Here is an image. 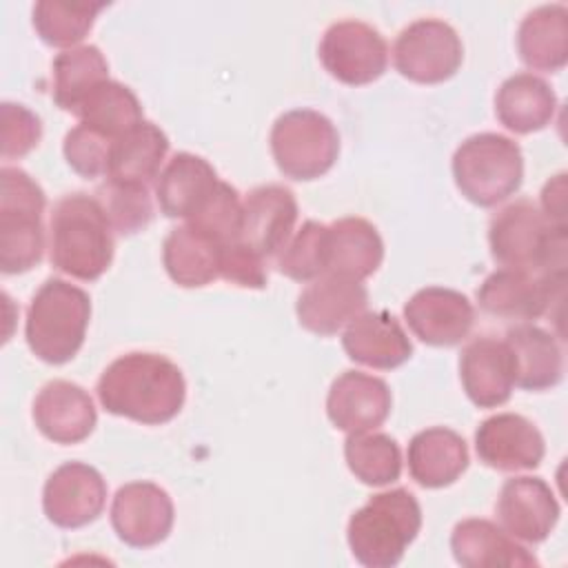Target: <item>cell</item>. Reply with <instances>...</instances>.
I'll use <instances>...</instances> for the list:
<instances>
[{"instance_id":"1","label":"cell","mask_w":568,"mask_h":568,"mask_svg":"<svg viewBox=\"0 0 568 568\" xmlns=\"http://www.w3.org/2000/svg\"><path fill=\"white\" fill-rule=\"evenodd\" d=\"M95 393L106 413L158 426L182 410L186 382L169 357L133 351L115 357L102 371Z\"/></svg>"},{"instance_id":"2","label":"cell","mask_w":568,"mask_h":568,"mask_svg":"<svg viewBox=\"0 0 568 568\" xmlns=\"http://www.w3.org/2000/svg\"><path fill=\"white\" fill-rule=\"evenodd\" d=\"M115 240L100 202L82 191L62 195L49 220V260L53 268L93 282L113 262Z\"/></svg>"},{"instance_id":"3","label":"cell","mask_w":568,"mask_h":568,"mask_svg":"<svg viewBox=\"0 0 568 568\" xmlns=\"http://www.w3.org/2000/svg\"><path fill=\"white\" fill-rule=\"evenodd\" d=\"M488 246L499 266L566 273V226L552 224L532 200H515L493 215Z\"/></svg>"},{"instance_id":"4","label":"cell","mask_w":568,"mask_h":568,"mask_svg":"<svg viewBox=\"0 0 568 568\" xmlns=\"http://www.w3.org/2000/svg\"><path fill=\"white\" fill-rule=\"evenodd\" d=\"M422 528V508L406 488L373 495L346 526L353 557L368 568L397 566Z\"/></svg>"},{"instance_id":"5","label":"cell","mask_w":568,"mask_h":568,"mask_svg":"<svg viewBox=\"0 0 568 568\" xmlns=\"http://www.w3.org/2000/svg\"><path fill=\"white\" fill-rule=\"evenodd\" d=\"M89 320V293L67 280L49 277L29 302L24 337L38 359L53 366L67 364L82 348Z\"/></svg>"},{"instance_id":"6","label":"cell","mask_w":568,"mask_h":568,"mask_svg":"<svg viewBox=\"0 0 568 568\" xmlns=\"http://www.w3.org/2000/svg\"><path fill=\"white\" fill-rule=\"evenodd\" d=\"M47 195L42 186L18 166L0 171V271L27 273L44 253L42 213Z\"/></svg>"},{"instance_id":"7","label":"cell","mask_w":568,"mask_h":568,"mask_svg":"<svg viewBox=\"0 0 568 568\" xmlns=\"http://www.w3.org/2000/svg\"><path fill=\"white\" fill-rule=\"evenodd\" d=\"M453 178L468 202L484 209L497 206L524 182L521 149L501 133L468 135L453 153Z\"/></svg>"},{"instance_id":"8","label":"cell","mask_w":568,"mask_h":568,"mask_svg":"<svg viewBox=\"0 0 568 568\" xmlns=\"http://www.w3.org/2000/svg\"><path fill=\"white\" fill-rule=\"evenodd\" d=\"M277 169L297 182L317 180L328 173L339 155V133L335 124L315 109H293L282 113L268 135Z\"/></svg>"},{"instance_id":"9","label":"cell","mask_w":568,"mask_h":568,"mask_svg":"<svg viewBox=\"0 0 568 568\" xmlns=\"http://www.w3.org/2000/svg\"><path fill=\"white\" fill-rule=\"evenodd\" d=\"M462 60V38L439 18L413 20L399 31L393 44L395 69L417 84H439L453 78Z\"/></svg>"},{"instance_id":"10","label":"cell","mask_w":568,"mask_h":568,"mask_svg":"<svg viewBox=\"0 0 568 568\" xmlns=\"http://www.w3.org/2000/svg\"><path fill=\"white\" fill-rule=\"evenodd\" d=\"M566 273H535L501 266L477 288L479 308L499 320L528 322L546 315L564 300Z\"/></svg>"},{"instance_id":"11","label":"cell","mask_w":568,"mask_h":568,"mask_svg":"<svg viewBox=\"0 0 568 568\" xmlns=\"http://www.w3.org/2000/svg\"><path fill=\"white\" fill-rule=\"evenodd\" d=\"M320 60L335 80L348 87H362L384 75L388 44L368 22L337 20L322 36Z\"/></svg>"},{"instance_id":"12","label":"cell","mask_w":568,"mask_h":568,"mask_svg":"<svg viewBox=\"0 0 568 568\" xmlns=\"http://www.w3.org/2000/svg\"><path fill=\"white\" fill-rule=\"evenodd\" d=\"M175 508L171 495L153 481H129L111 501V526L131 548H151L164 541L173 528Z\"/></svg>"},{"instance_id":"13","label":"cell","mask_w":568,"mask_h":568,"mask_svg":"<svg viewBox=\"0 0 568 568\" xmlns=\"http://www.w3.org/2000/svg\"><path fill=\"white\" fill-rule=\"evenodd\" d=\"M106 504V481L84 462H64L42 488V510L58 528H82L95 521Z\"/></svg>"},{"instance_id":"14","label":"cell","mask_w":568,"mask_h":568,"mask_svg":"<svg viewBox=\"0 0 568 568\" xmlns=\"http://www.w3.org/2000/svg\"><path fill=\"white\" fill-rule=\"evenodd\" d=\"M475 450L481 464L501 470H532L546 455L541 430L519 413L486 417L475 430Z\"/></svg>"},{"instance_id":"15","label":"cell","mask_w":568,"mask_h":568,"mask_svg":"<svg viewBox=\"0 0 568 568\" xmlns=\"http://www.w3.org/2000/svg\"><path fill=\"white\" fill-rule=\"evenodd\" d=\"M495 513L499 526L515 539L541 544L559 521L561 508L541 477H510L504 481Z\"/></svg>"},{"instance_id":"16","label":"cell","mask_w":568,"mask_h":568,"mask_svg":"<svg viewBox=\"0 0 568 568\" xmlns=\"http://www.w3.org/2000/svg\"><path fill=\"white\" fill-rule=\"evenodd\" d=\"M404 320L424 344L455 346L473 331L475 306L455 288L426 286L404 304Z\"/></svg>"},{"instance_id":"17","label":"cell","mask_w":568,"mask_h":568,"mask_svg":"<svg viewBox=\"0 0 568 568\" xmlns=\"http://www.w3.org/2000/svg\"><path fill=\"white\" fill-rule=\"evenodd\" d=\"M297 213V200L288 186H255L242 200L240 240L262 257H277L293 235Z\"/></svg>"},{"instance_id":"18","label":"cell","mask_w":568,"mask_h":568,"mask_svg":"<svg viewBox=\"0 0 568 568\" xmlns=\"http://www.w3.org/2000/svg\"><path fill=\"white\" fill-rule=\"evenodd\" d=\"M459 379L475 406L506 404L515 388V359L508 344L495 335L473 337L459 353Z\"/></svg>"},{"instance_id":"19","label":"cell","mask_w":568,"mask_h":568,"mask_svg":"<svg viewBox=\"0 0 568 568\" xmlns=\"http://www.w3.org/2000/svg\"><path fill=\"white\" fill-rule=\"evenodd\" d=\"M366 304L368 291L359 280L326 273L297 295L295 313L306 331L326 337L348 326Z\"/></svg>"},{"instance_id":"20","label":"cell","mask_w":568,"mask_h":568,"mask_svg":"<svg viewBox=\"0 0 568 568\" xmlns=\"http://www.w3.org/2000/svg\"><path fill=\"white\" fill-rule=\"evenodd\" d=\"M393 395L382 377L344 371L333 379L326 395V415L337 430H375L390 415Z\"/></svg>"},{"instance_id":"21","label":"cell","mask_w":568,"mask_h":568,"mask_svg":"<svg viewBox=\"0 0 568 568\" xmlns=\"http://www.w3.org/2000/svg\"><path fill=\"white\" fill-rule=\"evenodd\" d=\"M31 415L47 439L64 446L84 442L98 422L89 390L69 379L47 382L33 399Z\"/></svg>"},{"instance_id":"22","label":"cell","mask_w":568,"mask_h":568,"mask_svg":"<svg viewBox=\"0 0 568 568\" xmlns=\"http://www.w3.org/2000/svg\"><path fill=\"white\" fill-rule=\"evenodd\" d=\"M342 346L348 359L377 371L397 368L413 355V342L399 320L388 311L359 313L344 328Z\"/></svg>"},{"instance_id":"23","label":"cell","mask_w":568,"mask_h":568,"mask_svg":"<svg viewBox=\"0 0 568 568\" xmlns=\"http://www.w3.org/2000/svg\"><path fill=\"white\" fill-rule=\"evenodd\" d=\"M450 550L464 568H530L537 557L526 550L501 526L481 517H468L455 524Z\"/></svg>"},{"instance_id":"24","label":"cell","mask_w":568,"mask_h":568,"mask_svg":"<svg viewBox=\"0 0 568 568\" xmlns=\"http://www.w3.org/2000/svg\"><path fill=\"white\" fill-rule=\"evenodd\" d=\"M220 178L215 169L195 153L180 151L155 180V200L166 217L191 220L213 195Z\"/></svg>"},{"instance_id":"25","label":"cell","mask_w":568,"mask_h":568,"mask_svg":"<svg viewBox=\"0 0 568 568\" xmlns=\"http://www.w3.org/2000/svg\"><path fill=\"white\" fill-rule=\"evenodd\" d=\"M408 473L422 488L455 484L468 468V446L459 433L446 426H430L408 442Z\"/></svg>"},{"instance_id":"26","label":"cell","mask_w":568,"mask_h":568,"mask_svg":"<svg viewBox=\"0 0 568 568\" xmlns=\"http://www.w3.org/2000/svg\"><path fill=\"white\" fill-rule=\"evenodd\" d=\"M504 342L515 359V386L537 393L561 382L564 351L552 333L521 322L506 331Z\"/></svg>"},{"instance_id":"27","label":"cell","mask_w":568,"mask_h":568,"mask_svg":"<svg viewBox=\"0 0 568 568\" xmlns=\"http://www.w3.org/2000/svg\"><path fill=\"white\" fill-rule=\"evenodd\" d=\"M557 111L552 87L530 73L519 71L506 78L495 93V115L513 133L526 135L546 129Z\"/></svg>"},{"instance_id":"28","label":"cell","mask_w":568,"mask_h":568,"mask_svg":"<svg viewBox=\"0 0 568 568\" xmlns=\"http://www.w3.org/2000/svg\"><path fill=\"white\" fill-rule=\"evenodd\" d=\"M222 246V242L186 222L164 237L162 264L178 286L200 288L220 277Z\"/></svg>"},{"instance_id":"29","label":"cell","mask_w":568,"mask_h":568,"mask_svg":"<svg viewBox=\"0 0 568 568\" xmlns=\"http://www.w3.org/2000/svg\"><path fill=\"white\" fill-rule=\"evenodd\" d=\"M384 260V242L375 224L364 217H339L328 224L326 273L351 280L371 277Z\"/></svg>"},{"instance_id":"30","label":"cell","mask_w":568,"mask_h":568,"mask_svg":"<svg viewBox=\"0 0 568 568\" xmlns=\"http://www.w3.org/2000/svg\"><path fill=\"white\" fill-rule=\"evenodd\" d=\"M517 53L535 71H561L568 62L566 4H541L528 11L517 29Z\"/></svg>"},{"instance_id":"31","label":"cell","mask_w":568,"mask_h":568,"mask_svg":"<svg viewBox=\"0 0 568 568\" xmlns=\"http://www.w3.org/2000/svg\"><path fill=\"white\" fill-rule=\"evenodd\" d=\"M166 153V133L158 124L142 120L138 126H133L113 142L106 178L120 182L149 184L158 180Z\"/></svg>"},{"instance_id":"32","label":"cell","mask_w":568,"mask_h":568,"mask_svg":"<svg viewBox=\"0 0 568 568\" xmlns=\"http://www.w3.org/2000/svg\"><path fill=\"white\" fill-rule=\"evenodd\" d=\"M53 102L75 113L84 98L104 80H109V62L95 44H80L60 51L51 62Z\"/></svg>"},{"instance_id":"33","label":"cell","mask_w":568,"mask_h":568,"mask_svg":"<svg viewBox=\"0 0 568 568\" xmlns=\"http://www.w3.org/2000/svg\"><path fill=\"white\" fill-rule=\"evenodd\" d=\"M75 115L82 124L111 140L122 138L144 120L138 95L118 80H104L98 84L78 106Z\"/></svg>"},{"instance_id":"34","label":"cell","mask_w":568,"mask_h":568,"mask_svg":"<svg viewBox=\"0 0 568 568\" xmlns=\"http://www.w3.org/2000/svg\"><path fill=\"white\" fill-rule=\"evenodd\" d=\"M344 459L348 470L366 486H388L402 475L399 444L386 433H348Z\"/></svg>"},{"instance_id":"35","label":"cell","mask_w":568,"mask_h":568,"mask_svg":"<svg viewBox=\"0 0 568 568\" xmlns=\"http://www.w3.org/2000/svg\"><path fill=\"white\" fill-rule=\"evenodd\" d=\"M106 2L40 0L33 4V29L51 47H69L84 40Z\"/></svg>"},{"instance_id":"36","label":"cell","mask_w":568,"mask_h":568,"mask_svg":"<svg viewBox=\"0 0 568 568\" xmlns=\"http://www.w3.org/2000/svg\"><path fill=\"white\" fill-rule=\"evenodd\" d=\"M93 197L100 202L109 224L120 235H133L144 231L153 220V202L149 184L104 180Z\"/></svg>"},{"instance_id":"37","label":"cell","mask_w":568,"mask_h":568,"mask_svg":"<svg viewBox=\"0 0 568 568\" xmlns=\"http://www.w3.org/2000/svg\"><path fill=\"white\" fill-rule=\"evenodd\" d=\"M328 224L306 220L277 255V271L295 282H313L326 275Z\"/></svg>"},{"instance_id":"38","label":"cell","mask_w":568,"mask_h":568,"mask_svg":"<svg viewBox=\"0 0 568 568\" xmlns=\"http://www.w3.org/2000/svg\"><path fill=\"white\" fill-rule=\"evenodd\" d=\"M189 224L202 229L222 244L240 240L242 231V197L235 186L220 180L209 202L191 217Z\"/></svg>"},{"instance_id":"39","label":"cell","mask_w":568,"mask_h":568,"mask_svg":"<svg viewBox=\"0 0 568 568\" xmlns=\"http://www.w3.org/2000/svg\"><path fill=\"white\" fill-rule=\"evenodd\" d=\"M113 142L115 140H111L80 122L78 126L67 131L64 142H62V153H64L67 164L84 180H93L100 175L106 178Z\"/></svg>"},{"instance_id":"40","label":"cell","mask_w":568,"mask_h":568,"mask_svg":"<svg viewBox=\"0 0 568 568\" xmlns=\"http://www.w3.org/2000/svg\"><path fill=\"white\" fill-rule=\"evenodd\" d=\"M2 158H24L33 146H38L42 138L40 118L18 102H2Z\"/></svg>"},{"instance_id":"41","label":"cell","mask_w":568,"mask_h":568,"mask_svg":"<svg viewBox=\"0 0 568 568\" xmlns=\"http://www.w3.org/2000/svg\"><path fill=\"white\" fill-rule=\"evenodd\" d=\"M266 257H262L246 242L235 240L222 246L220 277L242 288H264L268 282Z\"/></svg>"},{"instance_id":"42","label":"cell","mask_w":568,"mask_h":568,"mask_svg":"<svg viewBox=\"0 0 568 568\" xmlns=\"http://www.w3.org/2000/svg\"><path fill=\"white\" fill-rule=\"evenodd\" d=\"M541 213L557 226H566V173H557L541 189Z\"/></svg>"}]
</instances>
